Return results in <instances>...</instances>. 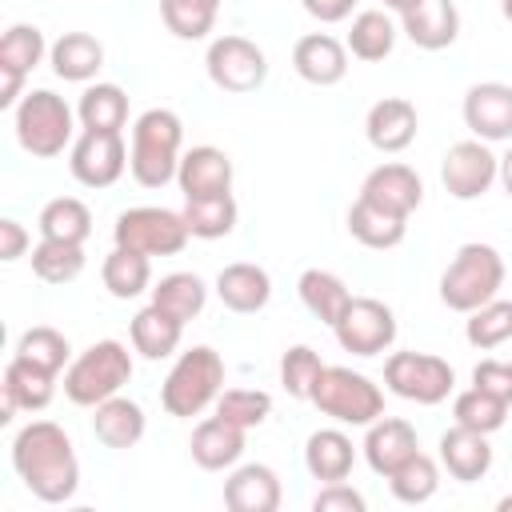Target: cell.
<instances>
[{
  "instance_id": "6da1fadb",
  "label": "cell",
  "mask_w": 512,
  "mask_h": 512,
  "mask_svg": "<svg viewBox=\"0 0 512 512\" xmlns=\"http://www.w3.org/2000/svg\"><path fill=\"white\" fill-rule=\"evenodd\" d=\"M12 468L44 504H64L80 488V460L56 420H32L12 440Z\"/></svg>"
},
{
  "instance_id": "7a4b0ae2",
  "label": "cell",
  "mask_w": 512,
  "mask_h": 512,
  "mask_svg": "<svg viewBox=\"0 0 512 512\" xmlns=\"http://www.w3.org/2000/svg\"><path fill=\"white\" fill-rule=\"evenodd\" d=\"M180 144H184V124L168 108H148L132 124V148H128V168L140 188H164L176 180L180 168Z\"/></svg>"
},
{
  "instance_id": "3957f363",
  "label": "cell",
  "mask_w": 512,
  "mask_h": 512,
  "mask_svg": "<svg viewBox=\"0 0 512 512\" xmlns=\"http://www.w3.org/2000/svg\"><path fill=\"white\" fill-rule=\"evenodd\" d=\"M224 392V360L216 348L196 344L188 352L176 356V364L168 368L164 384H160V404L168 416L192 420L200 416L216 396Z\"/></svg>"
},
{
  "instance_id": "277c9868",
  "label": "cell",
  "mask_w": 512,
  "mask_h": 512,
  "mask_svg": "<svg viewBox=\"0 0 512 512\" xmlns=\"http://www.w3.org/2000/svg\"><path fill=\"white\" fill-rule=\"evenodd\" d=\"M500 284H504V260H500V252L492 244L472 240V244H460L456 256H452V264L440 272V300H444V308L468 316L480 304L496 300Z\"/></svg>"
},
{
  "instance_id": "5b68a950",
  "label": "cell",
  "mask_w": 512,
  "mask_h": 512,
  "mask_svg": "<svg viewBox=\"0 0 512 512\" xmlns=\"http://www.w3.org/2000/svg\"><path fill=\"white\" fill-rule=\"evenodd\" d=\"M128 380H132V352L120 340H96L64 368V396L80 408H96L108 396H120Z\"/></svg>"
},
{
  "instance_id": "8992f818",
  "label": "cell",
  "mask_w": 512,
  "mask_h": 512,
  "mask_svg": "<svg viewBox=\"0 0 512 512\" xmlns=\"http://www.w3.org/2000/svg\"><path fill=\"white\" fill-rule=\"evenodd\" d=\"M312 404L336 424H352V428H368L372 420L384 416V392L364 372H352L340 364H324L312 388Z\"/></svg>"
},
{
  "instance_id": "52a82bcc",
  "label": "cell",
  "mask_w": 512,
  "mask_h": 512,
  "mask_svg": "<svg viewBox=\"0 0 512 512\" xmlns=\"http://www.w3.org/2000/svg\"><path fill=\"white\" fill-rule=\"evenodd\" d=\"M12 124H16L20 148L40 156V160L60 156L68 148V140H72V108L64 104V96H56L48 88L28 92L12 108Z\"/></svg>"
},
{
  "instance_id": "ba28073f",
  "label": "cell",
  "mask_w": 512,
  "mask_h": 512,
  "mask_svg": "<svg viewBox=\"0 0 512 512\" xmlns=\"http://www.w3.org/2000/svg\"><path fill=\"white\" fill-rule=\"evenodd\" d=\"M112 240L120 248H136L144 256H176V252H184V244L192 240V232H188V224H184L180 212L140 204V208H124L116 216Z\"/></svg>"
},
{
  "instance_id": "9c48e42d",
  "label": "cell",
  "mask_w": 512,
  "mask_h": 512,
  "mask_svg": "<svg viewBox=\"0 0 512 512\" xmlns=\"http://www.w3.org/2000/svg\"><path fill=\"white\" fill-rule=\"evenodd\" d=\"M384 384L400 400L440 404V400H448V392L456 384V372H452L448 360H440L432 352H392L384 360Z\"/></svg>"
},
{
  "instance_id": "30bf717a",
  "label": "cell",
  "mask_w": 512,
  "mask_h": 512,
  "mask_svg": "<svg viewBox=\"0 0 512 512\" xmlns=\"http://www.w3.org/2000/svg\"><path fill=\"white\" fill-rule=\"evenodd\" d=\"M204 64H208V80L220 92H232V96L256 92L268 80V56L248 36H216L208 44Z\"/></svg>"
},
{
  "instance_id": "8fae6325",
  "label": "cell",
  "mask_w": 512,
  "mask_h": 512,
  "mask_svg": "<svg viewBox=\"0 0 512 512\" xmlns=\"http://www.w3.org/2000/svg\"><path fill=\"white\" fill-rule=\"evenodd\" d=\"M336 344L352 356H380L384 348H392L396 340V316L384 300L372 296H352L344 316L332 324Z\"/></svg>"
},
{
  "instance_id": "7c38bea8",
  "label": "cell",
  "mask_w": 512,
  "mask_h": 512,
  "mask_svg": "<svg viewBox=\"0 0 512 512\" xmlns=\"http://www.w3.org/2000/svg\"><path fill=\"white\" fill-rule=\"evenodd\" d=\"M500 176V156L484 140H456L440 160V180L456 200H480Z\"/></svg>"
},
{
  "instance_id": "4fadbf2b",
  "label": "cell",
  "mask_w": 512,
  "mask_h": 512,
  "mask_svg": "<svg viewBox=\"0 0 512 512\" xmlns=\"http://www.w3.org/2000/svg\"><path fill=\"white\" fill-rule=\"evenodd\" d=\"M68 168L84 188H112L128 168V148L120 132H92L84 128L68 152Z\"/></svg>"
},
{
  "instance_id": "5bb4252c",
  "label": "cell",
  "mask_w": 512,
  "mask_h": 512,
  "mask_svg": "<svg viewBox=\"0 0 512 512\" xmlns=\"http://www.w3.org/2000/svg\"><path fill=\"white\" fill-rule=\"evenodd\" d=\"M460 112L476 140H484V144L512 140V84H500V80L472 84L464 92Z\"/></svg>"
},
{
  "instance_id": "9a60e30c",
  "label": "cell",
  "mask_w": 512,
  "mask_h": 512,
  "mask_svg": "<svg viewBox=\"0 0 512 512\" xmlns=\"http://www.w3.org/2000/svg\"><path fill=\"white\" fill-rule=\"evenodd\" d=\"M360 196L380 204V208H388V212H396V216H412L424 204V180L416 176V168L392 160V164H380V168H372L364 176Z\"/></svg>"
},
{
  "instance_id": "2e32d148",
  "label": "cell",
  "mask_w": 512,
  "mask_h": 512,
  "mask_svg": "<svg viewBox=\"0 0 512 512\" xmlns=\"http://www.w3.org/2000/svg\"><path fill=\"white\" fill-rule=\"evenodd\" d=\"M292 68L300 80L316 88H332L348 76V48L328 32H308L292 48Z\"/></svg>"
},
{
  "instance_id": "e0dca14e",
  "label": "cell",
  "mask_w": 512,
  "mask_h": 512,
  "mask_svg": "<svg viewBox=\"0 0 512 512\" xmlns=\"http://www.w3.org/2000/svg\"><path fill=\"white\" fill-rule=\"evenodd\" d=\"M416 128H420L416 104L404 96H384L364 116V136L376 152H404L416 140Z\"/></svg>"
},
{
  "instance_id": "ac0fdd59",
  "label": "cell",
  "mask_w": 512,
  "mask_h": 512,
  "mask_svg": "<svg viewBox=\"0 0 512 512\" xmlns=\"http://www.w3.org/2000/svg\"><path fill=\"white\" fill-rule=\"evenodd\" d=\"M176 184H180L184 200L224 196V192H232V160H228V152H220V148H212V144L188 148V152L180 156Z\"/></svg>"
},
{
  "instance_id": "d6986e66",
  "label": "cell",
  "mask_w": 512,
  "mask_h": 512,
  "mask_svg": "<svg viewBox=\"0 0 512 512\" xmlns=\"http://www.w3.org/2000/svg\"><path fill=\"white\" fill-rule=\"evenodd\" d=\"M420 452V440H416V428L400 416H380L368 424V436H364V460L376 476H392L408 456Z\"/></svg>"
},
{
  "instance_id": "ffe728a7",
  "label": "cell",
  "mask_w": 512,
  "mask_h": 512,
  "mask_svg": "<svg viewBox=\"0 0 512 512\" xmlns=\"http://www.w3.org/2000/svg\"><path fill=\"white\" fill-rule=\"evenodd\" d=\"M0 388H4V412H0V424H8L16 408L40 412V408L52 404V396H56V372H44V368H36V364L12 356L8 368H4V384H0Z\"/></svg>"
},
{
  "instance_id": "44dd1931",
  "label": "cell",
  "mask_w": 512,
  "mask_h": 512,
  "mask_svg": "<svg viewBox=\"0 0 512 512\" xmlns=\"http://www.w3.org/2000/svg\"><path fill=\"white\" fill-rule=\"evenodd\" d=\"M400 20H404V36L424 52H440L460 36V12L452 0H420L408 12H400Z\"/></svg>"
},
{
  "instance_id": "7402d4cb",
  "label": "cell",
  "mask_w": 512,
  "mask_h": 512,
  "mask_svg": "<svg viewBox=\"0 0 512 512\" xmlns=\"http://www.w3.org/2000/svg\"><path fill=\"white\" fill-rule=\"evenodd\" d=\"M188 448H192V460L200 468H208V472L232 468L244 456V428L232 424V420H224V416H208V420L196 424Z\"/></svg>"
},
{
  "instance_id": "603a6c76",
  "label": "cell",
  "mask_w": 512,
  "mask_h": 512,
  "mask_svg": "<svg viewBox=\"0 0 512 512\" xmlns=\"http://www.w3.org/2000/svg\"><path fill=\"white\" fill-rule=\"evenodd\" d=\"M224 504L232 512H276L280 508V476L268 464H240L224 480Z\"/></svg>"
},
{
  "instance_id": "cb8c5ba5",
  "label": "cell",
  "mask_w": 512,
  "mask_h": 512,
  "mask_svg": "<svg viewBox=\"0 0 512 512\" xmlns=\"http://www.w3.org/2000/svg\"><path fill=\"white\" fill-rule=\"evenodd\" d=\"M216 296L224 308L232 312H260L268 300H272V276L260 268V264H248V260H236L228 268H220L216 276Z\"/></svg>"
},
{
  "instance_id": "d4e9b609",
  "label": "cell",
  "mask_w": 512,
  "mask_h": 512,
  "mask_svg": "<svg viewBox=\"0 0 512 512\" xmlns=\"http://www.w3.org/2000/svg\"><path fill=\"white\" fill-rule=\"evenodd\" d=\"M440 464L448 468L452 480L460 484H472L480 476H488L492 468V448H488V436L484 432H472V428H448L440 436Z\"/></svg>"
},
{
  "instance_id": "484cf974",
  "label": "cell",
  "mask_w": 512,
  "mask_h": 512,
  "mask_svg": "<svg viewBox=\"0 0 512 512\" xmlns=\"http://www.w3.org/2000/svg\"><path fill=\"white\" fill-rule=\"evenodd\" d=\"M128 336H132V348H136L144 360H164V356H172V352L180 348L184 320L172 316V312H164L160 304H148V308H140V312L132 316Z\"/></svg>"
},
{
  "instance_id": "4316f807",
  "label": "cell",
  "mask_w": 512,
  "mask_h": 512,
  "mask_svg": "<svg viewBox=\"0 0 512 512\" xmlns=\"http://www.w3.org/2000/svg\"><path fill=\"white\" fill-rule=\"evenodd\" d=\"M92 432L104 448H132L144 436V408L128 396H108L92 412Z\"/></svg>"
},
{
  "instance_id": "83f0119b",
  "label": "cell",
  "mask_w": 512,
  "mask_h": 512,
  "mask_svg": "<svg viewBox=\"0 0 512 512\" xmlns=\"http://www.w3.org/2000/svg\"><path fill=\"white\" fill-rule=\"evenodd\" d=\"M352 460H356V448L340 428H320L304 444V468L312 472V480H324V484L348 480Z\"/></svg>"
},
{
  "instance_id": "f1b7e54d",
  "label": "cell",
  "mask_w": 512,
  "mask_h": 512,
  "mask_svg": "<svg viewBox=\"0 0 512 512\" xmlns=\"http://www.w3.org/2000/svg\"><path fill=\"white\" fill-rule=\"evenodd\" d=\"M48 60H52V72L60 80L84 84V80H92L104 68V44L96 36H88V32H64L48 48Z\"/></svg>"
},
{
  "instance_id": "f546056e",
  "label": "cell",
  "mask_w": 512,
  "mask_h": 512,
  "mask_svg": "<svg viewBox=\"0 0 512 512\" xmlns=\"http://www.w3.org/2000/svg\"><path fill=\"white\" fill-rule=\"evenodd\" d=\"M348 232L364 248H396L404 240V232H408V216H396V212H388V208H380V204L360 196L348 208Z\"/></svg>"
},
{
  "instance_id": "4dcf8cb0",
  "label": "cell",
  "mask_w": 512,
  "mask_h": 512,
  "mask_svg": "<svg viewBox=\"0 0 512 512\" xmlns=\"http://www.w3.org/2000/svg\"><path fill=\"white\" fill-rule=\"evenodd\" d=\"M100 280H104V288H108L116 300H132V296H140V292H152V288H148V284H152V256L116 244V248L104 256V264H100Z\"/></svg>"
},
{
  "instance_id": "1f68e13d",
  "label": "cell",
  "mask_w": 512,
  "mask_h": 512,
  "mask_svg": "<svg viewBox=\"0 0 512 512\" xmlns=\"http://www.w3.org/2000/svg\"><path fill=\"white\" fill-rule=\"evenodd\" d=\"M296 292H300L304 308H308L316 320H324L328 328L344 316V308H348V300H352V292L344 288V280H340L336 272H324V268H308V272H300Z\"/></svg>"
},
{
  "instance_id": "d6a6232c",
  "label": "cell",
  "mask_w": 512,
  "mask_h": 512,
  "mask_svg": "<svg viewBox=\"0 0 512 512\" xmlns=\"http://www.w3.org/2000/svg\"><path fill=\"white\" fill-rule=\"evenodd\" d=\"M76 116L92 132H120L124 120H128V96H124L120 84H88L80 92Z\"/></svg>"
},
{
  "instance_id": "836d02e7",
  "label": "cell",
  "mask_w": 512,
  "mask_h": 512,
  "mask_svg": "<svg viewBox=\"0 0 512 512\" xmlns=\"http://www.w3.org/2000/svg\"><path fill=\"white\" fill-rule=\"evenodd\" d=\"M40 236L44 240H68V244H84L92 236V212L84 200L76 196H56L40 208Z\"/></svg>"
},
{
  "instance_id": "e575fe53",
  "label": "cell",
  "mask_w": 512,
  "mask_h": 512,
  "mask_svg": "<svg viewBox=\"0 0 512 512\" xmlns=\"http://www.w3.org/2000/svg\"><path fill=\"white\" fill-rule=\"evenodd\" d=\"M396 48V24L388 20V12L380 8H364L356 20H352V32H348V52L356 60H384L388 52Z\"/></svg>"
},
{
  "instance_id": "d590c367",
  "label": "cell",
  "mask_w": 512,
  "mask_h": 512,
  "mask_svg": "<svg viewBox=\"0 0 512 512\" xmlns=\"http://www.w3.org/2000/svg\"><path fill=\"white\" fill-rule=\"evenodd\" d=\"M152 304H160L164 312H172V316H180V320L188 324L192 316L204 312L208 288H204V280H200L196 272H168V276H160V284L152 288Z\"/></svg>"
},
{
  "instance_id": "8d00e7d4",
  "label": "cell",
  "mask_w": 512,
  "mask_h": 512,
  "mask_svg": "<svg viewBox=\"0 0 512 512\" xmlns=\"http://www.w3.org/2000/svg\"><path fill=\"white\" fill-rule=\"evenodd\" d=\"M184 224L196 240H220L236 228V200L232 192L224 196H200V200H184Z\"/></svg>"
},
{
  "instance_id": "74e56055",
  "label": "cell",
  "mask_w": 512,
  "mask_h": 512,
  "mask_svg": "<svg viewBox=\"0 0 512 512\" xmlns=\"http://www.w3.org/2000/svg\"><path fill=\"white\" fill-rule=\"evenodd\" d=\"M508 408H512V404H504L500 396H492V392H484V388H476V384L452 400L456 424H460V428H472V432H484V436H492V432L504 428Z\"/></svg>"
},
{
  "instance_id": "f35d334b",
  "label": "cell",
  "mask_w": 512,
  "mask_h": 512,
  "mask_svg": "<svg viewBox=\"0 0 512 512\" xmlns=\"http://www.w3.org/2000/svg\"><path fill=\"white\" fill-rule=\"evenodd\" d=\"M384 480H388V488H392V496H396L400 504H424V500H432L436 488H440V468H436L432 456L416 452V456H408V460H404L392 476H384Z\"/></svg>"
},
{
  "instance_id": "ab89813d",
  "label": "cell",
  "mask_w": 512,
  "mask_h": 512,
  "mask_svg": "<svg viewBox=\"0 0 512 512\" xmlns=\"http://www.w3.org/2000/svg\"><path fill=\"white\" fill-rule=\"evenodd\" d=\"M32 272L44 284H68L84 272V244H68V240H44L32 248Z\"/></svg>"
},
{
  "instance_id": "60d3db41",
  "label": "cell",
  "mask_w": 512,
  "mask_h": 512,
  "mask_svg": "<svg viewBox=\"0 0 512 512\" xmlns=\"http://www.w3.org/2000/svg\"><path fill=\"white\" fill-rule=\"evenodd\" d=\"M220 0H160V20L180 40H204L216 24Z\"/></svg>"
},
{
  "instance_id": "b9f144b4",
  "label": "cell",
  "mask_w": 512,
  "mask_h": 512,
  "mask_svg": "<svg viewBox=\"0 0 512 512\" xmlns=\"http://www.w3.org/2000/svg\"><path fill=\"white\" fill-rule=\"evenodd\" d=\"M464 340L480 352L488 348H500L504 340H512V300H488L480 304L476 312H468V324H464Z\"/></svg>"
},
{
  "instance_id": "7bdbcfd3",
  "label": "cell",
  "mask_w": 512,
  "mask_h": 512,
  "mask_svg": "<svg viewBox=\"0 0 512 512\" xmlns=\"http://www.w3.org/2000/svg\"><path fill=\"white\" fill-rule=\"evenodd\" d=\"M44 52H48V44H44V32L36 24H12L0 36V68H16L28 76L44 60Z\"/></svg>"
},
{
  "instance_id": "ee69618b",
  "label": "cell",
  "mask_w": 512,
  "mask_h": 512,
  "mask_svg": "<svg viewBox=\"0 0 512 512\" xmlns=\"http://www.w3.org/2000/svg\"><path fill=\"white\" fill-rule=\"evenodd\" d=\"M320 372H324V360H320V352H312L308 344H292V348L280 356V384H284V392L296 396V400H312V388H316Z\"/></svg>"
},
{
  "instance_id": "f6af8a7d",
  "label": "cell",
  "mask_w": 512,
  "mask_h": 512,
  "mask_svg": "<svg viewBox=\"0 0 512 512\" xmlns=\"http://www.w3.org/2000/svg\"><path fill=\"white\" fill-rule=\"evenodd\" d=\"M68 340H64V332H56V328H48V324H40V328H28L24 336H20V344H16V356L20 360H28V364H36V368H44V372H60L64 364H68Z\"/></svg>"
},
{
  "instance_id": "bcb514c9",
  "label": "cell",
  "mask_w": 512,
  "mask_h": 512,
  "mask_svg": "<svg viewBox=\"0 0 512 512\" xmlns=\"http://www.w3.org/2000/svg\"><path fill=\"white\" fill-rule=\"evenodd\" d=\"M268 412H272V396L260 392V388H228V392L216 396V416L240 424L244 432L260 428L268 420Z\"/></svg>"
},
{
  "instance_id": "7dc6e473",
  "label": "cell",
  "mask_w": 512,
  "mask_h": 512,
  "mask_svg": "<svg viewBox=\"0 0 512 512\" xmlns=\"http://www.w3.org/2000/svg\"><path fill=\"white\" fill-rule=\"evenodd\" d=\"M472 384L512 404V360H480L472 368Z\"/></svg>"
},
{
  "instance_id": "c3c4849f",
  "label": "cell",
  "mask_w": 512,
  "mask_h": 512,
  "mask_svg": "<svg viewBox=\"0 0 512 512\" xmlns=\"http://www.w3.org/2000/svg\"><path fill=\"white\" fill-rule=\"evenodd\" d=\"M312 508H316V512H364V496H360L352 484L336 480V484H324V488L316 492Z\"/></svg>"
},
{
  "instance_id": "681fc988",
  "label": "cell",
  "mask_w": 512,
  "mask_h": 512,
  "mask_svg": "<svg viewBox=\"0 0 512 512\" xmlns=\"http://www.w3.org/2000/svg\"><path fill=\"white\" fill-rule=\"evenodd\" d=\"M28 248V232L20 220H0V260H20Z\"/></svg>"
},
{
  "instance_id": "f907efd6",
  "label": "cell",
  "mask_w": 512,
  "mask_h": 512,
  "mask_svg": "<svg viewBox=\"0 0 512 512\" xmlns=\"http://www.w3.org/2000/svg\"><path fill=\"white\" fill-rule=\"evenodd\" d=\"M308 16H316L320 24H340L344 16H352V4L356 0H300Z\"/></svg>"
},
{
  "instance_id": "816d5d0a",
  "label": "cell",
  "mask_w": 512,
  "mask_h": 512,
  "mask_svg": "<svg viewBox=\"0 0 512 512\" xmlns=\"http://www.w3.org/2000/svg\"><path fill=\"white\" fill-rule=\"evenodd\" d=\"M20 88H24V72L0 68V108H16L20 104Z\"/></svg>"
},
{
  "instance_id": "f5cc1de1",
  "label": "cell",
  "mask_w": 512,
  "mask_h": 512,
  "mask_svg": "<svg viewBox=\"0 0 512 512\" xmlns=\"http://www.w3.org/2000/svg\"><path fill=\"white\" fill-rule=\"evenodd\" d=\"M496 180H500V184H504V192L512 196V148L500 156V176H496Z\"/></svg>"
},
{
  "instance_id": "db71d44e",
  "label": "cell",
  "mask_w": 512,
  "mask_h": 512,
  "mask_svg": "<svg viewBox=\"0 0 512 512\" xmlns=\"http://www.w3.org/2000/svg\"><path fill=\"white\" fill-rule=\"evenodd\" d=\"M412 4H420V0H384V8H392V12H408Z\"/></svg>"
},
{
  "instance_id": "11a10c76",
  "label": "cell",
  "mask_w": 512,
  "mask_h": 512,
  "mask_svg": "<svg viewBox=\"0 0 512 512\" xmlns=\"http://www.w3.org/2000/svg\"><path fill=\"white\" fill-rule=\"evenodd\" d=\"M500 12H504V20L512 24V0H500Z\"/></svg>"
},
{
  "instance_id": "9f6ffc18",
  "label": "cell",
  "mask_w": 512,
  "mask_h": 512,
  "mask_svg": "<svg viewBox=\"0 0 512 512\" xmlns=\"http://www.w3.org/2000/svg\"><path fill=\"white\" fill-rule=\"evenodd\" d=\"M500 512H512V496H504V500H500Z\"/></svg>"
}]
</instances>
